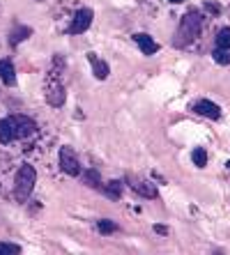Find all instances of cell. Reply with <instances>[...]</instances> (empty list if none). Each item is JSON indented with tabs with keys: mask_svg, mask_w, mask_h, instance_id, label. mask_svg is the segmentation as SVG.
Returning a JSON list of instances; mask_svg holds the SVG:
<instances>
[{
	"mask_svg": "<svg viewBox=\"0 0 230 255\" xmlns=\"http://www.w3.org/2000/svg\"><path fill=\"white\" fill-rule=\"evenodd\" d=\"M201 28H203V16L201 12H187L182 16V23L177 28V35H175V46H187L189 42H194L196 37L201 35Z\"/></svg>",
	"mask_w": 230,
	"mask_h": 255,
	"instance_id": "obj_1",
	"label": "cell"
},
{
	"mask_svg": "<svg viewBox=\"0 0 230 255\" xmlns=\"http://www.w3.org/2000/svg\"><path fill=\"white\" fill-rule=\"evenodd\" d=\"M37 182V172L32 166H21L16 172V182H14V196H16L18 202H23L30 198L32 189H35Z\"/></svg>",
	"mask_w": 230,
	"mask_h": 255,
	"instance_id": "obj_2",
	"label": "cell"
},
{
	"mask_svg": "<svg viewBox=\"0 0 230 255\" xmlns=\"http://www.w3.org/2000/svg\"><path fill=\"white\" fill-rule=\"evenodd\" d=\"M60 168H62L67 175H71V177H76V175L83 172L81 161H78L76 152L71 147H60Z\"/></svg>",
	"mask_w": 230,
	"mask_h": 255,
	"instance_id": "obj_3",
	"label": "cell"
},
{
	"mask_svg": "<svg viewBox=\"0 0 230 255\" xmlns=\"http://www.w3.org/2000/svg\"><path fill=\"white\" fill-rule=\"evenodd\" d=\"M127 184H129L131 191H136L138 196L143 198H157L159 193H157V186L150 182V179H143V177H136V175H129L127 177Z\"/></svg>",
	"mask_w": 230,
	"mask_h": 255,
	"instance_id": "obj_4",
	"label": "cell"
},
{
	"mask_svg": "<svg viewBox=\"0 0 230 255\" xmlns=\"http://www.w3.org/2000/svg\"><path fill=\"white\" fill-rule=\"evenodd\" d=\"M9 120H12V127H14L16 138H30L37 131V125L28 118V115H12Z\"/></svg>",
	"mask_w": 230,
	"mask_h": 255,
	"instance_id": "obj_5",
	"label": "cell"
},
{
	"mask_svg": "<svg viewBox=\"0 0 230 255\" xmlns=\"http://www.w3.org/2000/svg\"><path fill=\"white\" fill-rule=\"evenodd\" d=\"M90 25H92V9H81V12L74 16V23H71L69 32L71 35H78V32H85Z\"/></svg>",
	"mask_w": 230,
	"mask_h": 255,
	"instance_id": "obj_6",
	"label": "cell"
},
{
	"mask_svg": "<svg viewBox=\"0 0 230 255\" xmlns=\"http://www.w3.org/2000/svg\"><path fill=\"white\" fill-rule=\"evenodd\" d=\"M194 111L198 115H205V118H210V120H219V118H221V108H219L214 101H207V99L196 101V104H194Z\"/></svg>",
	"mask_w": 230,
	"mask_h": 255,
	"instance_id": "obj_7",
	"label": "cell"
},
{
	"mask_svg": "<svg viewBox=\"0 0 230 255\" xmlns=\"http://www.w3.org/2000/svg\"><path fill=\"white\" fill-rule=\"evenodd\" d=\"M134 42L141 46L143 55H152V53H157V51H159V44L154 42L150 35H145V32H138V35H134Z\"/></svg>",
	"mask_w": 230,
	"mask_h": 255,
	"instance_id": "obj_8",
	"label": "cell"
},
{
	"mask_svg": "<svg viewBox=\"0 0 230 255\" xmlns=\"http://www.w3.org/2000/svg\"><path fill=\"white\" fill-rule=\"evenodd\" d=\"M0 78L5 85H16V71L9 60H0Z\"/></svg>",
	"mask_w": 230,
	"mask_h": 255,
	"instance_id": "obj_9",
	"label": "cell"
},
{
	"mask_svg": "<svg viewBox=\"0 0 230 255\" xmlns=\"http://www.w3.org/2000/svg\"><path fill=\"white\" fill-rule=\"evenodd\" d=\"M16 138L14 133V127H12V120L9 118H0V142L7 145V142H12Z\"/></svg>",
	"mask_w": 230,
	"mask_h": 255,
	"instance_id": "obj_10",
	"label": "cell"
},
{
	"mask_svg": "<svg viewBox=\"0 0 230 255\" xmlns=\"http://www.w3.org/2000/svg\"><path fill=\"white\" fill-rule=\"evenodd\" d=\"M88 60H90V65H92V71H95V76L99 78V81L108 78V65L104 62V60H99L95 53H90V55H88Z\"/></svg>",
	"mask_w": 230,
	"mask_h": 255,
	"instance_id": "obj_11",
	"label": "cell"
},
{
	"mask_svg": "<svg viewBox=\"0 0 230 255\" xmlns=\"http://www.w3.org/2000/svg\"><path fill=\"white\" fill-rule=\"evenodd\" d=\"M83 179H85V184L92 186V189H104V184H101V177L97 170H85L83 172Z\"/></svg>",
	"mask_w": 230,
	"mask_h": 255,
	"instance_id": "obj_12",
	"label": "cell"
},
{
	"mask_svg": "<svg viewBox=\"0 0 230 255\" xmlns=\"http://www.w3.org/2000/svg\"><path fill=\"white\" fill-rule=\"evenodd\" d=\"M191 159H194V163L198 168H205L207 166V152L203 147H196L194 152H191Z\"/></svg>",
	"mask_w": 230,
	"mask_h": 255,
	"instance_id": "obj_13",
	"label": "cell"
},
{
	"mask_svg": "<svg viewBox=\"0 0 230 255\" xmlns=\"http://www.w3.org/2000/svg\"><path fill=\"white\" fill-rule=\"evenodd\" d=\"M212 58L219 65H230V48H217L212 53Z\"/></svg>",
	"mask_w": 230,
	"mask_h": 255,
	"instance_id": "obj_14",
	"label": "cell"
},
{
	"mask_svg": "<svg viewBox=\"0 0 230 255\" xmlns=\"http://www.w3.org/2000/svg\"><path fill=\"white\" fill-rule=\"evenodd\" d=\"M217 46L219 48H230V28H221V30H219Z\"/></svg>",
	"mask_w": 230,
	"mask_h": 255,
	"instance_id": "obj_15",
	"label": "cell"
},
{
	"mask_svg": "<svg viewBox=\"0 0 230 255\" xmlns=\"http://www.w3.org/2000/svg\"><path fill=\"white\" fill-rule=\"evenodd\" d=\"M104 191H106L108 198H120L122 196V186H120V182H108V184H104Z\"/></svg>",
	"mask_w": 230,
	"mask_h": 255,
	"instance_id": "obj_16",
	"label": "cell"
},
{
	"mask_svg": "<svg viewBox=\"0 0 230 255\" xmlns=\"http://www.w3.org/2000/svg\"><path fill=\"white\" fill-rule=\"evenodd\" d=\"M16 253H21L18 244H7V242L0 244V255H16Z\"/></svg>",
	"mask_w": 230,
	"mask_h": 255,
	"instance_id": "obj_17",
	"label": "cell"
},
{
	"mask_svg": "<svg viewBox=\"0 0 230 255\" xmlns=\"http://www.w3.org/2000/svg\"><path fill=\"white\" fill-rule=\"evenodd\" d=\"M97 228H99V232H104V235H111V232H115V223H113V221H108V219L99 221V223H97Z\"/></svg>",
	"mask_w": 230,
	"mask_h": 255,
	"instance_id": "obj_18",
	"label": "cell"
},
{
	"mask_svg": "<svg viewBox=\"0 0 230 255\" xmlns=\"http://www.w3.org/2000/svg\"><path fill=\"white\" fill-rule=\"evenodd\" d=\"M30 35V28H23V30H16L14 32V37H12V44H18L21 39H25V37Z\"/></svg>",
	"mask_w": 230,
	"mask_h": 255,
	"instance_id": "obj_19",
	"label": "cell"
},
{
	"mask_svg": "<svg viewBox=\"0 0 230 255\" xmlns=\"http://www.w3.org/2000/svg\"><path fill=\"white\" fill-rule=\"evenodd\" d=\"M154 230L159 232V235H168V228L166 226H154Z\"/></svg>",
	"mask_w": 230,
	"mask_h": 255,
	"instance_id": "obj_20",
	"label": "cell"
},
{
	"mask_svg": "<svg viewBox=\"0 0 230 255\" xmlns=\"http://www.w3.org/2000/svg\"><path fill=\"white\" fill-rule=\"evenodd\" d=\"M173 5H180V2H184V0H171Z\"/></svg>",
	"mask_w": 230,
	"mask_h": 255,
	"instance_id": "obj_21",
	"label": "cell"
},
{
	"mask_svg": "<svg viewBox=\"0 0 230 255\" xmlns=\"http://www.w3.org/2000/svg\"><path fill=\"white\" fill-rule=\"evenodd\" d=\"M226 166H228V168H230V161H228V163H226Z\"/></svg>",
	"mask_w": 230,
	"mask_h": 255,
	"instance_id": "obj_22",
	"label": "cell"
}]
</instances>
